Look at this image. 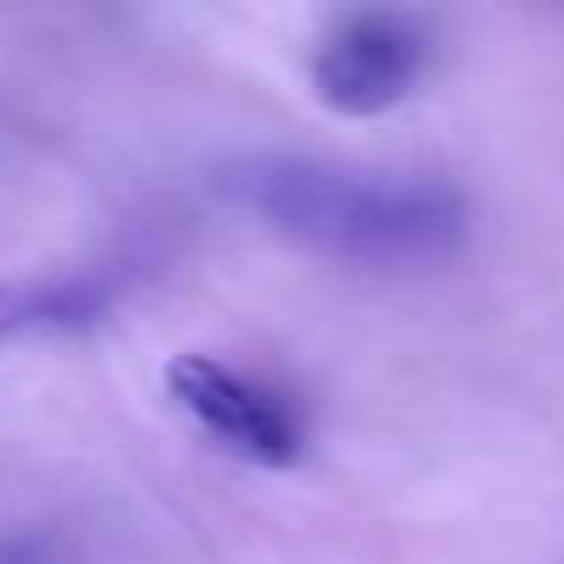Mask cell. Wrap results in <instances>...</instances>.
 <instances>
[{
    "instance_id": "2",
    "label": "cell",
    "mask_w": 564,
    "mask_h": 564,
    "mask_svg": "<svg viewBox=\"0 0 564 564\" xmlns=\"http://www.w3.org/2000/svg\"><path fill=\"white\" fill-rule=\"evenodd\" d=\"M432 62V40L404 12H355L311 56V89L333 117H382L404 106Z\"/></svg>"
},
{
    "instance_id": "4",
    "label": "cell",
    "mask_w": 564,
    "mask_h": 564,
    "mask_svg": "<svg viewBox=\"0 0 564 564\" xmlns=\"http://www.w3.org/2000/svg\"><path fill=\"white\" fill-rule=\"evenodd\" d=\"M111 305L106 276H45V282H0V344L23 333L84 327Z\"/></svg>"
},
{
    "instance_id": "5",
    "label": "cell",
    "mask_w": 564,
    "mask_h": 564,
    "mask_svg": "<svg viewBox=\"0 0 564 564\" xmlns=\"http://www.w3.org/2000/svg\"><path fill=\"white\" fill-rule=\"evenodd\" d=\"M0 564H40V553L29 542H0Z\"/></svg>"
},
{
    "instance_id": "3",
    "label": "cell",
    "mask_w": 564,
    "mask_h": 564,
    "mask_svg": "<svg viewBox=\"0 0 564 564\" xmlns=\"http://www.w3.org/2000/svg\"><path fill=\"white\" fill-rule=\"evenodd\" d=\"M166 393L216 448H227L243 465L289 470L305 459L300 415L216 355H177L166 366Z\"/></svg>"
},
{
    "instance_id": "1",
    "label": "cell",
    "mask_w": 564,
    "mask_h": 564,
    "mask_svg": "<svg viewBox=\"0 0 564 564\" xmlns=\"http://www.w3.org/2000/svg\"><path fill=\"white\" fill-rule=\"evenodd\" d=\"M216 194L300 249L349 265H432L465 249V199L421 177H371L305 155H227Z\"/></svg>"
}]
</instances>
